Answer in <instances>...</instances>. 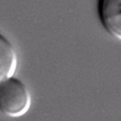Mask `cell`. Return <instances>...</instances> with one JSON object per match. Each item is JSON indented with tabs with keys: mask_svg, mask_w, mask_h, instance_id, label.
<instances>
[{
	"mask_svg": "<svg viewBox=\"0 0 121 121\" xmlns=\"http://www.w3.org/2000/svg\"><path fill=\"white\" fill-rule=\"evenodd\" d=\"M31 105V93L21 80L14 76L0 81V112L15 118L26 115Z\"/></svg>",
	"mask_w": 121,
	"mask_h": 121,
	"instance_id": "cell-1",
	"label": "cell"
},
{
	"mask_svg": "<svg viewBox=\"0 0 121 121\" xmlns=\"http://www.w3.org/2000/svg\"><path fill=\"white\" fill-rule=\"evenodd\" d=\"M97 11L104 29L121 40V0H98Z\"/></svg>",
	"mask_w": 121,
	"mask_h": 121,
	"instance_id": "cell-2",
	"label": "cell"
},
{
	"mask_svg": "<svg viewBox=\"0 0 121 121\" xmlns=\"http://www.w3.org/2000/svg\"><path fill=\"white\" fill-rule=\"evenodd\" d=\"M18 66V57L13 43L0 34V81L14 76Z\"/></svg>",
	"mask_w": 121,
	"mask_h": 121,
	"instance_id": "cell-3",
	"label": "cell"
}]
</instances>
